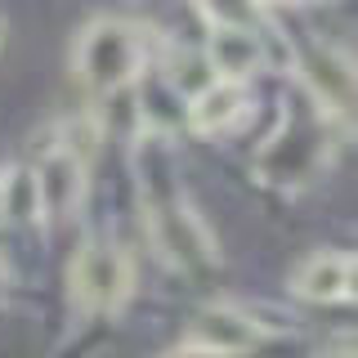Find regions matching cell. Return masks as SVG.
<instances>
[{
    "instance_id": "6da1fadb",
    "label": "cell",
    "mask_w": 358,
    "mask_h": 358,
    "mask_svg": "<svg viewBox=\"0 0 358 358\" xmlns=\"http://www.w3.org/2000/svg\"><path fill=\"white\" fill-rule=\"evenodd\" d=\"M143 59H148L143 31L130 27V22H117V18L90 22L81 31V41H76V76L85 81L90 94L126 90L143 72Z\"/></svg>"
},
{
    "instance_id": "7a4b0ae2",
    "label": "cell",
    "mask_w": 358,
    "mask_h": 358,
    "mask_svg": "<svg viewBox=\"0 0 358 358\" xmlns=\"http://www.w3.org/2000/svg\"><path fill=\"white\" fill-rule=\"evenodd\" d=\"M130 255L112 242H90L72 264V300L81 309H121V300L130 296Z\"/></svg>"
},
{
    "instance_id": "3957f363",
    "label": "cell",
    "mask_w": 358,
    "mask_h": 358,
    "mask_svg": "<svg viewBox=\"0 0 358 358\" xmlns=\"http://www.w3.org/2000/svg\"><path fill=\"white\" fill-rule=\"evenodd\" d=\"M264 341L260 322L251 313L233 309V305H210L201 309L184 331V354H246Z\"/></svg>"
},
{
    "instance_id": "277c9868",
    "label": "cell",
    "mask_w": 358,
    "mask_h": 358,
    "mask_svg": "<svg viewBox=\"0 0 358 358\" xmlns=\"http://www.w3.org/2000/svg\"><path fill=\"white\" fill-rule=\"evenodd\" d=\"M85 193V157H76V143H54L36 166V201L45 215H67Z\"/></svg>"
},
{
    "instance_id": "5b68a950",
    "label": "cell",
    "mask_w": 358,
    "mask_h": 358,
    "mask_svg": "<svg viewBox=\"0 0 358 358\" xmlns=\"http://www.w3.org/2000/svg\"><path fill=\"white\" fill-rule=\"evenodd\" d=\"M305 85L313 94V103H318L322 112H350L354 103V72H350V59L336 50H313L305 59Z\"/></svg>"
},
{
    "instance_id": "8992f818",
    "label": "cell",
    "mask_w": 358,
    "mask_h": 358,
    "mask_svg": "<svg viewBox=\"0 0 358 358\" xmlns=\"http://www.w3.org/2000/svg\"><path fill=\"white\" fill-rule=\"evenodd\" d=\"M350 291H354V255L345 251H322L313 260H305L296 273V296L318 300V305L350 300Z\"/></svg>"
},
{
    "instance_id": "52a82bcc",
    "label": "cell",
    "mask_w": 358,
    "mask_h": 358,
    "mask_svg": "<svg viewBox=\"0 0 358 358\" xmlns=\"http://www.w3.org/2000/svg\"><path fill=\"white\" fill-rule=\"evenodd\" d=\"M210 63L220 67V81H246V76L260 67V41H255V31L246 27H229V22H220V27H210Z\"/></svg>"
},
{
    "instance_id": "ba28073f",
    "label": "cell",
    "mask_w": 358,
    "mask_h": 358,
    "mask_svg": "<svg viewBox=\"0 0 358 358\" xmlns=\"http://www.w3.org/2000/svg\"><path fill=\"white\" fill-rule=\"evenodd\" d=\"M242 112H246V90L238 81H210L188 103V126L201 134H215V130H229Z\"/></svg>"
},
{
    "instance_id": "9c48e42d",
    "label": "cell",
    "mask_w": 358,
    "mask_h": 358,
    "mask_svg": "<svg viewBox=\"0 0 358 358\" xmlns=\"http://www.w3.org/2000/svg\"><path fill=\"white\" fill-rule=\"evenodd\" d=\"M0 215H5V184H0Z\"/></svg>"
}]
</instances>
